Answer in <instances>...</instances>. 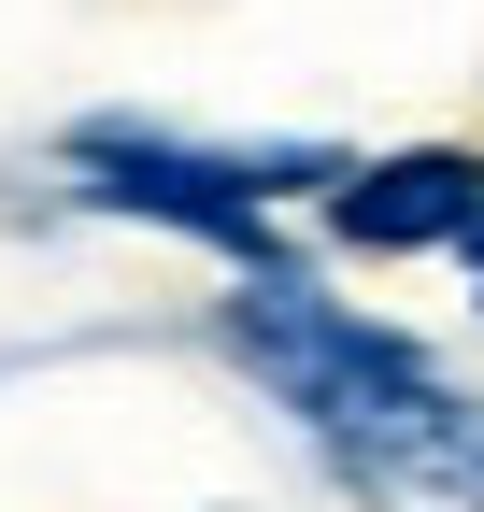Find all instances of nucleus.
Instances as JSON below:
<instances>
[{
  "mask_svg": "<svg viewBox=\"0 0 484 512\" xmlns=\"http://www.w3.org/2000/svg\"><path fill=\"white\" fill-rule=\"evenodd\" d=\"M214 328H228V356L257 370V384L328 441L356 484H385V498H442V512H484V399H470V384H456L428 342L371 328L356 299L299 285V271H242Z\"/></svg>",
  "mask_w": 484,
  "mask_h": 512,
  "instance_id": "f257e3e1",
  "label": "nucleus"
},
{
  "mask_svg": "<svg viewBox=\"0 0 484 512\" xmlns=\"http://www.w3.org/2000/svg\"><path fill=\"white\" fill-rule=\"evenodd\" d=\"M57 157L86 171L100 214H143L171 242H214V256H242V271H285L271 256V200L285 185H342V157H214V143H171V128H72Z\"/></svg>",
  "mask_w": 484,
  "mask_h": 512,
  "instance_id": "f03ea898",
  "label": "nucleus"
},
{
  "mask_svg": "<svg viewBox=\"0 0 484 512\" xmlns=\"http://www.w3.org/2000/svg\"><path fill=\"white\" fill-rule=\"evenodd\" d=\"M470 228H484V157L470 143H399V157L328 185V242L342 256H442Z\"/></svg>",
  "mask_w": 484,
  "mask_h": 512,
  "instance_id": "7ed1b4c3",
  "label": "nucleus"
},
{
  "mask_svg": "<svg viewBox=\"0 0 484 512\" xmlns=\"http://www.w3.org/2000/svg\"><path fill=\"white\" fill-rule=\"evenodd\" d=\"M470 299H484V228H470Z\"/></svg>",
  "mask_w": 484,
  "mask_h": 512,
  "instance_id": "20e7f679",
  "label": "nucleus"
}]
</instances>
